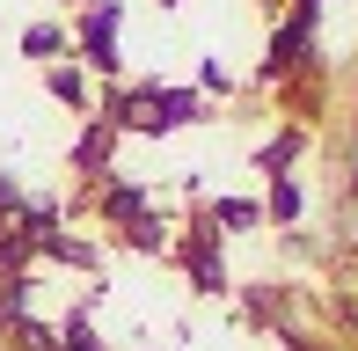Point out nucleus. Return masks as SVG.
<instances>
[{
	"label": "nucleus",
	"mask_w": 358,
	"mask_h": 351,
	"mask_svg": "<svg viewBox=\"0 0 358 351\" xmlns=\"http://www.w3.org/2000/svg\"><path fill=\"white\" fill-rule=\"evenodd\" d=\"M15 205H22V183H15V176H0V227L15 220Z\"/></svg>",
	"instance_id": "nucleus-16"
},
{
	"label": "nucleus",
	"mask_w": 358,
	"mask_h": 351,
	"mask_svg": "<svg viewBox=\"0 0 358 351\" xmlns=\"http://www.w3.org/2000/svg\"><path fill=\"white\" fill-rule=\"evenodd\" d=\"M44 88H52V103H66L73 117H88V81H80V66H44Z\"/></svg>",
	"instance_id": "nucleus-9"
},
{
	"label": "nucleus",
	"mask_w": 358,
	"mask_h": 351,
	"mask_svg": "<svg viewBox=\"0 0 358 351\" xmlns=\"http://www.w3.org/2000/svg\"><path fill=\"white\" fill-rule=\"evenodd\" d=\"M124 242H132V249H146V257H161V249H169V227H161L154 213H139L132 227H124Z\"/></svg>",
	"instance_id": "nucleus-14"
},
{
	"label": "nucleus",
	"mask_w": 358,
	"mask_h": 351,
	"mask_svg": "<svg viewBox=\"0 0 358 351\" xmlns=\"http://www.w3.org/2000/svg\"><path fill=\"white\" fill-rule=\"evenodd\" d=\"M241 315H249V322H285V293H278V285H249Z\"/></svg>",
	"instance_id": "nucleus-12"
},
{
	"label": "nucleus",
	"mask_w": 358,
	"mask_h": 351,
	"mask_svg": "<svg viewBox=\"0 0 358 351\" xmlns=\"http://www.w3.org/2000/svg\"><path fill=\"white\" fill-rule=\"evenodd\" d=\"M37 249H44V257H52V264H73V271H95V249H88V242H66V234H44Z\"/></svg>",
	"instance_id": "nucleus-13"
},
{
	"label": "nucleus",
	"mask_w": 358,
	"mask_h": 351,
	"mask_svg": "<svg viewBox=\"0 0 358 351\" xmlns=\"http://www.w3.org/2000/svg\"><path fill=\"white\" fill-rule=\"evenodd\" d=\"M117 29H124V0H88L66 44H80V59H88L95 73H117V66H124V52H117Z\"/></svg>",
	"instance_id": "nucleus-1"
},
{
	"label": "nucleus",
	"mask_w": 358,
	"mask_h": 351,
	"mask_svg": "<svg viewBox=\"0 0 358 351\" xmlns=\"http://www.w3.org/2000/svg\"><path fill=\"white\" fill-rule=\"evenodd\" d=\"M52 351H103V344H95V329H88V315H73L66 329H52Z\"/></svg>",
	"instance_id": "nucleus-15"
},
{
	"label": "nucleus",
	"mask_w": 358,
	"mask_h": 351,
	"mask_svg": "<svg viewBox=\"0 0 358 351\" xmlns=\"http://www.w3.org/2000/svg\"><path fill=\"white\" fill-rule=\"evenodd\" d=\"M110 154H117V132H110L103 117L80 124V139H73V169H80V176H110Z\"/></svg>",
	"instance_id": "nucleus-5"
},
{
	"label": "nucleus",
	"mask_w": 358,
	"mask_h": 351,
	"mask_svg": "<svg viewBox=\"0 0 358 351\" xmlns=\"http://www.w3.org/2000/svg\"><path fill=\"white\" fill-rule=\"evenodd\" d=\"M256 205H264V220H278V227H300V220H307L300 176H271V198H256Z\"/></svg>",
	"instance_id": "nucleus-7"
},
{
	"label": "nucleus",
	"mask_w": 358,
	"mask_h": 351,
	"mask_svg": "<svg viewBox=\"0 0 358 351\" xmlns=\"http://www.w3.org/2000/svg\"><path fill=\"white\" fill-rule=\"evenodd\" d=\"M307 8H322V0H307Z\"/></svg>",
	"instance_id": "nucleus-18"
},
{
	"label": "nucleus",
	"mask_w": 358,
	"mask_h": 351,
	"mask_svg": "<svg viewBox=\"0 0 358 351\" xmlns=\"http://www.w3.org/2000/svg\"><path fill=\"white\" fill-rule=\"evenodd\" d=\"M220 242H227V234L213 227V220H190L183 249H176V257H183V271H190V285H198V293H227V257H220Z\"/></svg>",
	"instance_id": "nucleus-3"
},
{
	"label": "nucleus",
	"mask_w": 358,
	"mask_h": 351,
	"mask_svg": "<svg viewBox=\"0 0 358 351\" xmlns=\"http://www.w3.org/2000/svg\"><path fill=\"white\" fill-rule=\"evenodd\" d=\"M103 213L117 220V227H132V220L146 213V190H139V183H117V176H110V183H103Z\"/></svg>",
	"instance_id": "nucleus-10"
},
{
	"label": "nucleus",
	"mask_w": 358,
	"mask_h": 351,
	"mask_svg": "<svg viewBox=\"0 0 358 351\" xmlns=\"http://www.w3.org/2000/svg\"><path fill=\"white\" fill-rule=\"evenodd\" d=\"M59 52H66V29L59 22H29L22 29V59H59Z\"/></svg>",
	"instance_id": "nucleus-11"
},
{
	"label": "nucleus",
	"mask_w": 358,
	"mask_h": 351,
	"mask_svg": "<svg viewBox=\"0 0 358 351\" xmlns=\"http://www.w3.org/2000/svg\"><path fill=\"white\" fill-rule=\"evenodd\" d=\"M315 22H322V8L292 0V15L278 22V37H271V59H264V73H256V81H285V73H300V66H307V52H315Z\"/></svg>",
	"instance_id": "nucleus-2"
},
{
	"label": "nucleus",
	"mask_w": 358,
	"mask_h": 351,
	"mask_svg": "<svg viewBox=\"0 0 358 351\" xmlns=\"http://www.w3.org/2000/svg\"><path fill=\"white\" fill-rule=\"evenodd\" d=\"M205 220H213L220 234H241V227H264V205H256V198H213Z\"/></svg>",
	"instance_id": "nucleus-8"
},
{
	"label": "nucleus",
	"mask_w": 358,
	"mask_h": 351,
	"mask_svg": "<svg viewBox=\"0 0 358 351\" xmlns=\"http://www.w3.org/2000/svg\"><path fill=\"white\" fill-rule=\"evenodd\" d=\"M161 8H183V0H161Z\"/></svg>",
	"instance_id": "nucleus-17"
},
{
	"label": "nucleus",
	"mask_w": 358,
	"mask_h": 351,
	"mask_svg": "<svg viewBox=\"0 0 358 351\" xmlns=\"http://www.w3.org/2000/svg\"><path fill=\"white\" fill-rule=\"evenodd\" d=\"M300 154H307V124H285V132H271L264 147H256V169H264V176H292Z\"/></svg>",
	"instance_id": "nucleus-6"
},
{
	"label": "nucleus",
	"mask_w": 358,
	"mask_h": 351,
	"mask_svg": "<svg viewBox=\"0 0 358 351\" xmlns=\"http://www.w3.org/2000/svg\"><path fill=\"white\" fill-rule=\"evenodd\" d=\"M198 117H205V95H198V88H154V103H146V117L132 124V132L169 139L176 124H198Z\"/></svg>",
	"instance_id": "nucleus-4"
}]
</instances>
